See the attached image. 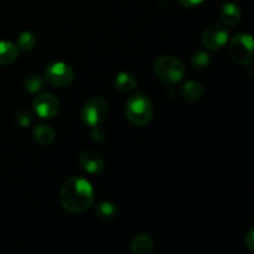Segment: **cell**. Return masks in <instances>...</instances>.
<instances>
[{"mask_svg":"<svg viewBox=\"0 0 254 254\" xmlns=\"http://www.w3.org/2000/svg\"><path fill=\"white\" fill-rule=\"evenodd\" d=\"M36 36L30 31H24L19 35L17 37V47L24 51H29L36 46Z\"/></svg>","mask_w":254,"mask_h":254,"instance_id":"ac0fdd59","label":"cell"},{"mask_svg":"<svg viewBox=\"0 0 254 254\" xmlns=\"http://www.w3.org/2000/svg\"><path fill=\"white\" fill-rule=\"evenodd\" d=\"M154 72L163 82L174 84L184 78L185 67L180 60L166 55V56H160L154 62Z\"/></svg>","mask_w":254,"mask_h":254,"instance_id":"3957f363","label":"cell"},{"mask_svg":"<svg viewBox=\"0 0 254 254\" xmlns=\"http://www.w3.org/2000/svg\"><path fill=\"white\" fill-rule=\"evenodd\" d=\"M241 10L235 4H226L221 9V19L228 26H235L241 21Z\"/></svg>","mask_w":254,"mask_h":254,"instance_id":"5bb4252c","label":"cell"},{"mask_svg":"<svg viewBox=\"0 0 254 254\" xmlns=\"http://www.w3.org/2000/svg\"><path fill=\"white\" fill-rule=\"evenodd\" d=\"M228 54L236 64L246 66L253 56V39L250 34H237L231 41Z\"/></svg>","mask_w":254,"mask_h":254,"instance_id":"277c9868","label":"cell"},{"mask_svg":"<svg viewBox=\"0 0 254 254\" xmlns=\"http://www.w3.org/2000/svg\"><path fill=\"white\" fill-rule=\"evenodd\" d=\"M202 1L203 0H179L181 6L189 7V9H190V7L197 6V5H200Z\"/></svg>","mask_w":254,"mask_h":254,"instance_id":"7402d4cb","label":"cell"},{"mask_svg":"<svg viewBox=\"0 0 254 254\" xmlns=\"http://www.w3.org/2000/svg\"><path fill=\"white\" fill-rule=\"evenodd\" d=\"M19 56V49L10 41H0V66L12 64Z\"/></svg>","mask_w":254,"mask_h":254,"instance_id":"30bf717a","label":"cell"},{"mask_svg":"<svg viewBox=\"0 0 254 254\" xmlns=\"http://www.w3.org/2000/svg\"><path fill=\"white\" fill-rule=\"evenodd\" d=\"M181 96L188 101H197L205 93V88L197 81H188L183 84L180 89Z\"/></svg>","mask_w":254,"mask_h":254,"instance_id":"8fae6325","label":"cell"},{"mask_svg":"<svg viewBox=\"0 0 254 254\" xmlns=\"http://www.w3.org/2000/svg\"><path fill=\"white\" fill-rule=\"evenodd\" d=\"M73 69L67 64L61 61L50 64L45 69V79L51 86L55 87H67L73 81Z\"/></svg>","mask_w":254,"mask_h":254,"instance_id":"8992f818","label":"cell"},{"mask_svg":"<svg viewBox=\"0 0 254 254\" xmlns=\"http://www.w3.org/2000/svg\"><path fill=\"white\" fill-rule=\"evenodd\" d=\"M24 87L31 93H37L44 88V78L39 74H29L24 79Z\"/></svg>","mask_w":254,"mask_h":254,"instance_id":"e0dca14e","label":"cell"},{"mask_svg":"<svg viewBox=\"0 0 254 254\" xmlns=\"http://www.w3.org/2000/svg\"><path fill=\"white\" fill-rule=\"evenodd\" d=\"M82 169L88 174H99L104 168V161L97 151L87 150L79 156Z\"/></svg>","mask_w":254,"mask_h":254,"instance_id":"9c48e42d","label":"cell"},{"mask_svg":"<svg viewBox=\"0 0 254 254\" xmlns=\"http://www.w3.org/2000/svg\"><path fill=\"white\" fill-rule=\"evenodd\" d=\"M108 102L102 97H96L87 102L81 111V119L86 126L97 127L106 119L108 114Z\"/></svg>","mask_w":254,"mask_h":254,"instance_id":"5b68a950","label":"cell"},{"mask_svg":"<svg viewBox=\"0 0 254 254\" xmlns=\"http://www.w3.org/2000/svg\"><path fill=\"white\" fill-rule=\"evenodd\" d=\"M154 242L148 235H139L131 242V251L135 254H149L153 251Z\"/></svg>","mask_w":254,"mask_h":254,"instance_id":"9a60e30c","label":"cell"},{"mask_svg":"<svg viewBox=\"0 0 254 254\" xmlns=\"http://www.w3.org/2000/svg\"><path fill=\"white\" fill-rule=\"evenodd\" d=\"M114 84H116V88L118 91L123 92V93H129V92H133L138 87V81L130 73L121 72V73L117 74L116 79H114Z\"/></svg>","mask_w":254,"mask_h":254,"instance_id":"4fadbf2b","label":"cell"},{"mask_svg":"<svg viewBox=\"0 0 254 254\" xmlns=\"http://www.w3.org/2000/svg\"><path fill=\"white\" fill-rule=\"evenodd\" d=\"M59 200L62 207L68 212H83L93 203L94 190L86 179L71 178L62 185Z\"/></svg>","mask_w":254,"mask_h":254,"instance_id":"6da1fadb","label":"cell"},{"mask_svg":"<svg viewBox=\"0 0 254 254\" xmlns=\"http://www.w3.org/2000/svg\"><path fill=\"white\" fill-rule=\"evenodd\" d=\"M94 213L99 220L109 221L113 220L117 216V208L113 203L103 201V202L97 203L96 207H94Z\"/></svg>","mask_w":254,"mask_h":254,"instance_id":"2e32d148","label":"cell"},{"mask_svg":"<svg viewBox=\"0 0 254 254\" xmlns=\"http://www.w3.org/2000/svg\"><path fill=\"white\" fill-rule=\"evenodd\" d=\"M210 55L205 51H197L191 56V64H192L193 68L196 69H206L210 66Z\"/></svg>","mask_w":254,"mask_h":254,"instance_id":"d6986e66","label":"cell"},{"mask_svg":"<svg viewBox=\"0 0 254 254\" xmlns=\"http://www.w3.org/2000/svg\"><path fill=\"white\" fill-rule=\"evenodd\" d=\"M92 135H93L94 140L97 141H103L104 139H106V133H104L102 129H98V128H96V130L92 133Z\"/></svg>","mask_w":254,"mask_h":254,"instance_id":"603a6c76","label":"cell"},{"mask_svg":"<svg viewBox=\"0 0 254 254\" xmlns=\"http://www.w3.org/2000/svg\"><path fill=\"white\" fill-rule=\"evenodd\" d=\"M126 114L128 121L134 126H145L153 117L151 101L143 93L134 94L127 102Z\"/></svg>","mask_w":254,"mask_h":254,"instance_id":"7a4b0ae2","label":"cell"},{"mask_svg":"<svg viewBox=\"0 0 254 254\" xmlns=\"http://www.w3.org/2000/svg\"><path fill=\"white\" fill-rule=\"evenodd\" d=\"M230 39V31L223 25H212L208 27L202 36V44L211 51H217L227 44Z\"/></svg>","mask_w":254,"mask_h":254,"instance_id":"52a82bcc","label":"cell"},{"mask_svg":"<svg viewBox=\"0 0 254 254\" xmlns=\"http://www.w3.org/2000/svg\"><path fill=\"white\" fill-rule=\"evenodd\" d=\"M245 243L250 251H254V230L251 228L245 237Z\"/></svg>","mask_w":254,"mask_h":254,"instance_id":"44dd1931","label":"cell"},{"mask_svg":"<svg viewBox=\"0 0 254 254\" xmlns=\"http://www.w3.org/2000/svg\"><path fill=\"white\" fill-rule=\"evenodd\" d=\"M15 122H16L17 126H20L21 128H26V127H29L32 122L31 113H30L27 109H19V111L16 112V114H15Z\"/></svg>","mask_w":254,"mask_h":254,"instance_id":"ffe728a7","label":"cell"},{"mask_svg":"<svg viewBox=\"0 0 254 254\" xmlns=\"http://www.w3.org/2000/svg\"><path fill=\"white\" fill-rule=\"evenodd\" d=\"M32 104H34V109L36 114L41 118L51 119L59 113V99L52 96L51 93L40 94L34 99Z\"/></svg>","mask_w":254,"mask_h":254,"instance_id":"ba28073f","label":"cell"},{"mask_svg":"<svg viewBox=\"0 0 254 254\" xmlns=\"http://www.w3.org/2000/svg\"><path fill=\"white\" fill-rule=\"evenodd\" d=\"M34 138L40 145L49 146L54 143L55 133L51 127L47 124H37L34 128Z\"/></svg>","mask_w":254,"mask_h":254,"instance_id":"7c38bea8","label":"cell"}]
</instances>
